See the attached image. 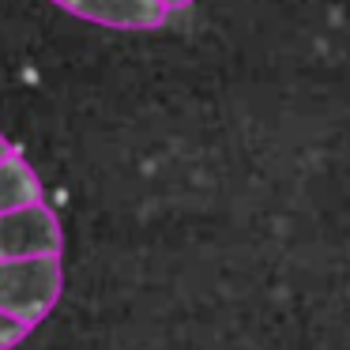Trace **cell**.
<instances>
[{"instance_id": "cell-1", "label": "cell", "mask_w": 350, "mask_h": 350, "mask_svg": "<svg viewBox=\"0 0 350 350\" xmlns=\"http://www.w3.org/2000/svg\"><path fill=\"white\" fill-rule=\"evenodd\" d=\"M64 286L61 256L0 260V309L27 324H42Z\"/></svg>"}, {"instance_id": "cell-3", "label": "cell", "mask_w": 350, "mask_h": 350, "mask_svg": "<svg viewBox=\"0 0 350 350\" xmlns=\"http://www.w3.org/2000/svg\"><path fill=\"white\" fill-rule=\"evenodd\" d=\"M57 8L113 31H159L170 19L162 0H53Z\"/></svg>"}, {"instance_id": "cell-4", "label": "cell", "mask_w": 350, "mask_h": 350, "mask_svg": "<svg viewBox=\"0 0 350 350\" xmlns=\"http://www.w3.org/2000/svg\"><path fill=\"white\" fill-rule=\"evenodd\" d=\"M31 204H42V181L19 154H12L8 162H0V215Z\"/></svg>"}, {"instance_id": "cell-2", "label": "cell", "mask_w": 350, "mask_h": 350, "mask_svg": "<svg viewBox=\"0 0 350 350\" xmlns=\"http://www.w3.org/2000/svg\"><path fill=\"white\" fill-rule=\"evenodd\" d=\"M23 256H61V222L46 204L0 215V260Z\"/></svg>"}, {"instance_id": "cell-5", "label": "cell", "mask_w": 350, "mask_h": 350, "mask_svg": "<svg viewBox=\"0 0 350 350\" xmlns=\"http://www.w3.org/2000/svg\"><path fill=\"white\" fill-rule=\"evenodd\" d=\"M27 335H31V324H27V320H19V317H12V312L0 309V350L19 347Z\"/></svg>"}, {"instance_id": "cell-6", "label": "cell", "mask_w": 350, "mask_h": 350, "mask_svg": "<svg viewBox=\"0 0 350 350\" xmlns=\"http://www.w3.org/2000/svg\"><path fill=\"white\" fill-rule=\"evenodd\" d=\"M12 154H16V147H12V144H8V139L0 136V162H8V159H12Z\"/></svg>"}, {"instance_id": "cell-7", "label": "cell", "mask_w": 350, "mask_h": 350, "mask_svg": "<svg viewBox=\"0 0 350 350\" xmlns=\"http://www.w3.org/2000/svg\"><path fill=\"white\" fill-rule=\"evenodd\" d=\"M162 4H166L170 12H185V8L192 4V0H162Z\"/></svg>"}]
</instances>
